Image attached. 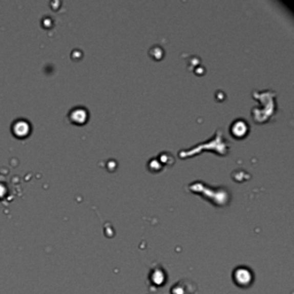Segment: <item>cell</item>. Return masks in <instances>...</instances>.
I'll use <instances>...</instances> for the list:
<instances>
[{
  "mask_svg": "<svg viewBox=\"0 0 294 294\" xmlns=\"http://www.w3.org/2000/svg\"><path fill=\"white\" fill-rule=\"evenodd\" d=\"M232 278H234V282L236 283V285L245 288V287L250 286V284L253 283L254 276H253V272L250 271V269L246 268V267H239L234 271Z\"/></svg>",
  "mask_w": 294,
  "mask_h": 294,
  "instance_id": "1",
  "label": "cell"
},
{
  "mask_svg": "<svg viewBox=\"0 0 294 294\" xmlns=\"http://www.w3.org/2000/svg\"><path fill=\"white\" fill-rule=\"evenodd\" d=\"M69 118H70V121L74 123L82 124V123H84L88 120V112L83 107L75 108V110H72V112H70Z\"/></svg>",
  "mask_w": 294,
  "mask_h": 294,
  "instance_id": "2",
  "label": "cell"
},
{
  "mask_svg": "<svg viewBox=\"0 0 294 294\" xmlns=\"http://www.w3.org/2000/svg\"><path fill=\"white\" fill-rule=\"evenodd\" d=\"M248 129V125L246 124V122L243 120V118H240V120H237L234 123H232L231 125V134L234 135L237 138H240V137H243L246 135V132H247Z\"/></svg>",
  "mask_w": 294,
  "mask_h": 294,
  "instance_id": "3",
  "label": "cell"
},
{
  "mask_svg": "<svg viewBox=\"0 0 294 294\" xmlns=\"http://www.w3.org/2000/svg\"><path fill=\"white\" fill-rule=\"evenodd\" d=\"M29 123L23 120H18L13 124V134H15L17 137H25L29 134Z\"/></svg>",
  "mask_w": 294,
  "mask_h": 294,
  "instance_id": "4",
  "label": "cell"
}]
</instances>
